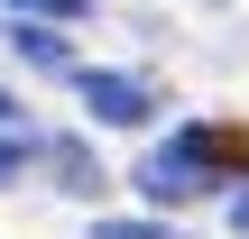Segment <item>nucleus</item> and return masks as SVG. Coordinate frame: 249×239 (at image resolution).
<instances>
[{
	"mask_svg": "<svg viewBox=\"0 0 249 239\" xmlns=\"http://www.w3.org/2000/svg\"><path fill=\"white\" fill-rule=\"evenodd\" d=\"M9 46H18L28 64H46V74H65V37H55V28H18Z\"/></svg>",
	"mask_w": 249,
	"mask_h": 239,
	"instance_id": "nucleus-4",
	"label": "nucleus"
},
{
	"mask_svg": "<svg viewBox=\"0 0 249 239\" xmlns=\"http://www.w3.org/2000/svg\"><path fill=\"white\" fill-rule=\"evenodd\" d=\"M102 239H185V230H157V221H102Z\"/></svg>",
	"mask_w": 249,
	"mask_h": 239,
	"instance_id": "nucleus-6",
	"label": "nucleus"
},
{
	"mask_svg": "<svg viewBox=\"0 0 249 239\" xmlns=\"http://www.w3.org/2000/svg\"><path fill=\"white\" fill-rule=\"evenodd\" d=\"M231 221H240V230H249V203H231Z\"/></svg>",
	"mask_w": 249,
	"mask_h": 239,
	"instance_id": "nucleus-7",
	"label": "nucleus"
},
{
	"mask_svg": "<svg viewBox=\"0 0 249 239\" xmlns=\"http://www.w3.org/2000/svg\"><path fill=\"white\" fill-rule=\"evenodd\" d=\"M74 83H83V111H92L102 129H139V120L157 111L139 74H74Z\"/></svg>",
	"mask_w": 249,
	"mask_h": 239,
	"instance_id": "nucleus-2",
	"label": "nucleus"
},
{
	"mask_svg": "<svg viewBox=\"0 0 249 239\" xmlns=\"http://www.w3.org/2000/svg\"><path fill=\"white\" fill-rule=\"evenodd\" d=\"M0 9H9V18H74L83 0H0Z\"/></svg>",
	"mask_w": 249,
	"mask_h": 239,
	"instance_id": "nucleus-5",
	"label": "nucleus"
},
{
	"mask_svg": "<svg viewBox=\"0 0 249 239\" xmlns=\"http://www.w3.org/2000/svg\"><path fill=\"white\" fill-rule=\"evenodd\" d=\"M166 147H185L213 184H231V175H249V129H231V120H194V129H176Z\"/></svg>",
	"mask_w": 249,
	"mask_h": 239,
	"instance_id": "nucleus-1",
	"label": "nucleus"
},
{
	"mask_svg": "<svg viewBox=\"0 0 249 239\" xmlns=\"http://www.w3.org/2000/svg\"><path fill=\"white\" fill-rule=\"evenodd\" d=\"M139 184H148L157 203H194V193H213V175H203V166H194L185 147H157V157L139 166Z\"/></svg>",
	"mask_w": 249,
	"mask_h": 239,
	"instance_id": "nucleus-3",
	"label": "nucleus"
}]
</instances>
